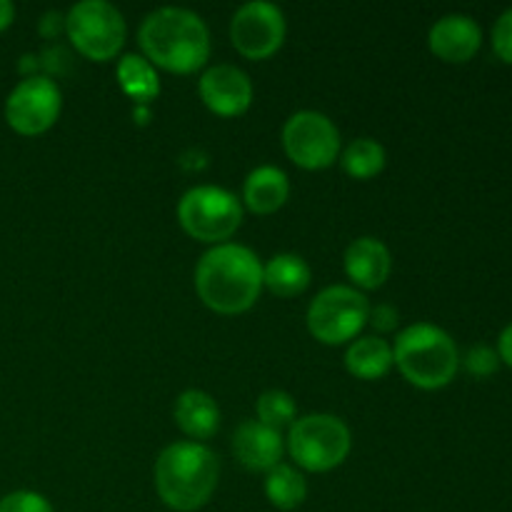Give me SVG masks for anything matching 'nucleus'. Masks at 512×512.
Instances as JSON below:
<instances>
[{"mask_svg":"<svg viewBox=\"0 0 512 512\" xmlns=\"http://www.w3.org/2000/svg\"><path fill=\"white\" fill-rule=\"evenodd\" d=\"M195 290L213 313L240 315L263 293V263L245 245H213L195 265Z\"/></svg>","mask_w":512,"mask_h":512,"instance_id":"f257e3e1","label":"nucleus"},{"mask_svg":"<svg viewBox=\"0 0 512 512\" xmlns=\"http://www.w3.org/2000/svg\"><path fill=\"white\" fill-rule=\"evenodd\" d=\"M143 58L153 68L188 75L210 60V30L195 10L165 8L153 10L143 18L138 30Z\"/></svg>","mask_w":512,"mask_h":512,"instance_id":"f03ea898","label":"nucleus"},{"mask_svg":"<svg viewBox=\"0 0 512 512\" xmlns=\"http://www.w3.org/2000/svg\"><path fill=\"white\" fill-rule=\"evenodd\" d=\"M155 490L175 512H195L210 503L220 480V460L208 445L180 440L155 460Z\"/></svg>","mask_w":512,"mask_h":512,"instance_id":"7ed1b4c3","label":"nucleus"},{"mask_svg":"<svg viewBox=\"0 0 512 512\" xmlns=\"http://www.w3.org/2000/svg\"><path fill=\"white\" fill-rule=\"evenodd\" d=\"M393 365L415 388L440 390L453 383L460 368V353L443 328L433 323H413L395 338Z\"/></svg>","mask_w":512,"mask_h":512,"instance_id":"20e7f679","label":"nucleus"},{"mask_svg":"<svg viewBox=\"0 0 512 512\" xmlns=\"http://www.w3.org/2000/svg\"><path fill=\"white\" fill-rule=\"evenodd\" d=\"M350 448H353L350 428L328 413L298 418L290 425V433L285 438V450L290 458L308 473H330L345 463Z\"/></svg>","mask_w":512,"mask_h":512,"instance_id":"39448f33","label":"nucleus"},{"mask_svg":"<svg viewBox=\"0 0 512 512\" xmlns=\"http://www.w3.org/2000/svg\"><path fill=\"white\" fill-rule=\"evenodd\" d=\"M65 35L83 58L105 63L123 50L128 23L108 0H80L65 13Z\"/></svg>","mask_w":512,"mask_h":512,"instance_id":"423d86ee","label":"nucleus"},{"mask_svg":"<svg viewBox=\"0 0 512 512\" xmlns=\"http://www.w3.org/2000/svg\"><path fill=\"white\" fill-rule=\"evenodd\" d=\"M178 220L190 238L223 245L243 223V203L218 185H195L180 198Z\"/></svg>","mask_w":512,"mask_h":512,"instance_id":"0eeeda50","label":"nucleus"},{"mask_svg":"<svg viewBox=\"0 0 512 512\" xmlns=\"http://www.w3.org/2000/svg\"><path fill=\"white\" fill-rule=\"evenodd\" d=\"M370 303L353 285H328L308 305L310 335L323 345L353 343L368 325Z\"/></svg>","mask_w":512,"mask_h":512,"instance_id":"6e6552de","label":"nucleus"},{"mask_svg":"<svg viewBox=\"0 0 512 512\" xmlns=\"http://www.w3.org/2000/svg\"><path fill=\"white\" fill-rule=\"evenodd\" d=\"M285 155L303 170H325L340 158V130L318 110H298L283 125Z\"/></svg>","mask_w":512,"mask_h":512,"instance_id":"1a4fd4ad","label":"nucleus"},{"mask_svg":"<svg viewBox=\"0 0 512 512\" xmlns=\"http://www.w3.org/2000/svg\"><path fill=\"white\" fill-rule=\"evenodd\" d=\"M63 110V93L50 75L23 78L5 100V120L18 135H43L58 123Z\"/></svg>","mask_w":512,"mask_h":512,"instance_id":"9d476101","label":"nucleus"},{"mask_svg":"<svg viewBox=\"0 0 512 512\" xmlns=\"http://www.w3.org/2000/svg\"><path fill=\"white\" fill-rule=\"evenodd\" d=\"M288 33L283 10L268 0H250L230 20V43L243 58L265 60L280 50Z\"/></svg>","mask_w":512,"mask_h":512,"instance_id":"9b49d317","label":"nucleus"},{"mask_svg":"<svg viewBox=\"0 0 512 512\" xmlns=\"http://www.w3.org/2000/svg\"><path fill=\"white\" fill-rule=\"evenodd\" d=\"M198 93L210 113L220 118H238L253 105V80L238 65L218 63L200 75Z\"/></svg>","mask_w":512,"mask_h":512,"instance_id":"f8f14e48","label":"nucleus"},{"mask_svg":"<svg viewBox=\"0 0 512 512\" xmlns=\"http://www.w3.org/2000/svg\"><path fill=\"white\" fill-rule=\"evenodd\" d=\"M285 453V438L280 430L268 428L260 420H243L233 433V455L243 468L253 473H268L280 465Z\"/></svg>","mask_w":512,"mask_h":512,"instance_id":"ddd939ff","label":"nucleus"},{"mask_svg":"<svg viewBox=\"0 0 512 512\" xmlns=\"http://www.w3.org/2000/svg\"><path fill=\"white\" fill-rule=\"evenodd\" d=\"M483 43V30L470 15L450 13L435 20L428 33V45L445 63H468Z\"/></svg>","mask_w":512,"mask_h":512,"instance_id":"4468645a","label":"nucleus"},{"mask_svg":"<svg viewBox=\"0 0 512 512\" xmlns=\"http://www.w3.org/2000/svg\"><path fill=\"white\" fill-rule=\"evenodd\" d=\"M345 275L353 280L355 290H378L383 288L385 280L390 278L393 270V255H390L388 245L378 238H355L353 243L345 248Z\"/></svg>","mask_w":512,"mask_h":512,"instance_id":"2eb2a0df","label":"nucleus"},{"mask_svg":"<svg viewBox=\"0 0 512 512\" xmlns=\"http://www.w3.org/2000/svg\"><path fill=\"white\" fill-rule=\"evenodd\" d=\"M290 180L275 165H258L243 183V203L255 215H273L288 203Z\"/></svg>","mask_w":512,"mask_h":512,"instance_id":"dca6fc26","label":"nucleus"},{"mask_svg":"<svg viewBox=\"0 0 512 512\" xmlns=\"http://www.w3.org/2000/svg\"><path fill=\"white\" fill-rule=\"evenodd\" d=\"M173 418L193 443L213 438L220 428V408L213 395H208L205 390H185L175 400Z\"/></svg>","mask_w":512,"mask_h":512,"instance_id":"f3484780","label":"nucleus"},{"mask_svg":"<svg viewBox=\"0 0 512 512\" xmlns=\"http://www.w3.org/2000/svg\"><path fill=\"white\" fill-rule=\"evenodd\" d=\"M345 368L358 380H380L393 368V345L378 335L355 338L345 350Z\"/></svg>","mask_w":512,"mask_h":512,"instance_id":"a211bd4d","label":"nucleus"},{"mask_svg":"<svg viewBox=\"0 0 512 512\" xmlns=\"http://www.w3.org/2000/svg\"><path fill=\"white\" fill-rule=\"evenodd\" d=\"M310 278V265L305 263L300 255L295 253H280L263 265V288L278 298H298L308 290Z\"/></svg>","mask_w":512,"mask_h":512,"instance_id":"6ab92c4d","label":"nucleus"},{"mask_svg":"<svg viewBox=\"0 0 512 512\" xmlns=\"http://www.w3.org/2000/svg\"><path fill=\"white\" fill-rule=\"evenodd\" d=\"M265 498L278 510L290 512L300 508L305 503V498H308L305 475L288 463L275 465L273 470L265 473Z\"/></svg>","mask_w":512,"mask_h":512,"instance_id":"aec40b11","label":"nucleus"},{"mask_svg":"<svg viewBox=\"0 0 512 512\" xmlns=\"http://www.w3.org/2000/svg\"><path fill=\"white\" fill-rule=\"evenodd\" d=\"M115 73H118V83L123 93L130 95L138 105H145L158 98L160 78L143 55H125Z\"/></svg>","mask_w":512,"mask_h":512,"instance_id":"412c9836","label":"nucleus"},{"mask_svg":"<svg viewBox=\"0 0 512 512\" xmlns=\"http://www.w3.org/2000/svg\"><path fill=\"white\" fill-rule=\"evenodd\" d=\"M388 163V153L383 145L373 138H355L348 148L340 153V165L353 180H370L383 173Z\"/></svg>","mask_w":512,"mask_h":512,"instance_id":"4be33fe9","label":"nucleus"},{"mask_svg":"<svg viewBox=\"0 0 512 512\" xmlns=\"http://www.w3.org/2000/svg\"><path fill=\"white\" fill-rule=\"evenodd\" d=\"M255 413H258V420L268 428H290L295 423V415H298V408H295L293 395L285 393V390H265L258 398V405H255Z\"/></svg>","mask_w":512,"mask_h":512,"instance_id":"5701e85b","label":"nucleus"},{"mask_svg":"<svg viewBox=\"0 0 512 512\" xmlns=\"http://www.w3.org/2000/svg\"><path fill=\"white\" fill-rule=\"evenodd\" d=\"M0 512H55L45 495L33 490H15L0 500Z\"/></svg>","mask_w":512,"mask_h":512,"instance_id":"b1692460","label":"nucleus"},{"mask_svg":"<svg viewBox=\"0 0 512 512\" xmlns=\"http://www.w3.org/2000/svg\"><path fill=\"white\" fill-rule=\"evenodd\" d=\"M500 365V355L495 353L493 348H488V345H475V348L468 350V355H465V368H468L470 375H475V378H488V375H493L495 370H498Z\"/></svg>","mask_w":512,"mask_h":512,"instance_id":"393cba45","label":"nucleus"},{"mask_svg":"<svg viewBox=\"0 0 512 512\" xmlns=\"http://www.w3.org/2000/svg\"><path fill=\"white\" fill-rule=\"evenodd\" d=\"M493 50L500 60L512 65V8L505 10L493 28Z\"/></svg>","mask_w":512,"mask_h":512,"instance_id":"a878e982","label":"nucleus"},{"mask_svg":"<svg viewBox=\"0 0 512 512\" xmlns=\"http://www.w3.org/2000/svg\"><path fill=\"white\" fill-rule=\"evenodd\" d=\"M398 318L400 315L393 305H375V308H370L368 323L373 325L378 333H390V330L398 328Z\"/></svg>","mask_w":512,"mask_h":512,"instance_id":"bb28decb","label":"nucleus"},{"mask_svg":"<svg viewBox=\"0 0 512 512\" xmlns=\"http://www.w3.org/2000/svg\"><path fill=\"white\" fill-rule=\"evenodd\" d=\"M38 33L48 40L58 38L60 33H65V15L58 13V10H48V13L40 18Z\"/></svg>","mask_w":512,"mask_h":512,"instance_id":"cd10ccee","label":"nucleus"},{"mask_svg":"<svg viewBox=\"0 0 512 512\" xmlns=\"http://www.w3.org/2000/svg\"><path fill=\"white\" fill-rule=\"evenodd\" d=\"M498 355H500V360H505V365H510L512 368V323L503 330V333H500Z\"/></svg>","mask_w":512,"mask_h":512,"instance_id":"c85d7f7f","label":"nucleus"},{"mask_svg":"<svg viewBox=\"0 0 512 512\" xmlns=\"http://www.w3.org/2000/svg\"><path fill=\"white\" fill-rule=\"evenodd\" d=\"M15 20V5L10 0H0V33L8 30Z\"/></svg>","mask_w":512,"mask_h":512,"instance_id":"c756f323","label":"nucleus"}]
</instances>
